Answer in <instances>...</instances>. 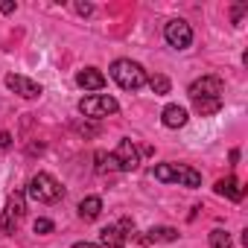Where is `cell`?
<instances>
[{
	"label": "cell",
	"mask_w": 248,
	"mask_h": 248,
	"mask_svg": "<svg viewBox=\"0 0 248 248\" xmlns=\"http://www.w3.org/2000/svg\"><path fill=\"white\" fill-rule=\"evenodd\" d=\"M15 9H18V6L12 3V0H6V3H0V12H3V15H12Z\"/></svg>",
	"instance_id": "25"
},
{
	"label": "cell",
	"mask_w": 248,
	"mask_h": 248,
	"mask_svg": "<svg viewBox=\"0 0 248 248\" xmlns=\"http://www.w3.org/2000/svg\"><path fill=\"white\" fill-rule=\"evenodd\" d=\"M76 85L85 88V91H102L105 88V73L99 67H85L76 73Z\"/></svg>",
	"instance_id": "10"
},
{
	"label": "cell",
	"mask_w": 248,
	"mask_h": 248,
	"mask_svg": "<svg viewBox=\"0 0 248 248\" xmlns=\"http://www.w3.org/2000/svg\"><path fill=\"white\" fill-rule=\"evenodd\" d=\"M24 213H27V196H24L21 190H15V193L9 196V202H6V210L0 213V225H3V233H12V231L18 228V222L24 219Z\"/></svg>",
	"instance_id": "4"
},
{
	"label": "cell",
	"mask_w": 248,
	"mask_h": 248,
	"mask_svg": "<svg viewBox=\"0 0 248 248\" xmlns=\"http://www.w3.org/2000/svg\"><path fill=\"white\" fill-rule=\"evenodd\" d=\"M6 88H9L12 93L24 96V99H38V96L44 93V88H41L35 79H27V76H21V73H9V76H6Z\"/></svg>",
	"instance_id": "8"
},
{
	"label": "cell",
	"mask_w": 248,
	"mask_h": 248,
	"mask_svg": "<svg viewBox=\"0 0 248 248\" xmlns=\"http://www.w3.org/2000/svg\"><path fill=\"white\" fill-rule=\"evenodd\" d=\"M152 175L161 181V184H175V164L170 161V164H158L155 170H152Z\"/></svg>",
	"instance_id": "17"
},
{
	"label": "cell",
	"mask_w": 248,
	"mask_h": 248,
	"mask_svg": "<svg viewBox=\"0 0 248 248\" xmlns=\"http://www.w3.org/2000/svg\"><path fill=\"white\" fill-rule=\"evenodd\" d=\"M210 248H233L231 245V233L228 231H210Z\"/></svg>",
	"instance_id": "19"
},
{
	"label": "cell",
	"mask_w": 248,
	"mask_h": 248,
	"mask_svg": "<svg viewBox=\"0 0 248 248\" xmlns=\"http://www.w3.org/2000/svg\"><path fill=\"white\" fill-rule=\"evenodd\" d=\"M73 9H76L79 15H91V12H93V6H91V3H76Z\"/></svg>",
	"instance_id": "24"
},
{
	"label": "cell",
	"mask_w": 248,
	"mask_h": 248,
	"mask_svg": "<svg viewBox=\"0 0 248 248\" xmlns=\"http://www.w3.org/2000/svg\"><path fill=\"white\" fill-rule=\"evenodd\" d=\"M245 9H248L245 3H239V6H233V24H236V27L242 24V15H245Z\"/></svg>",
	"instance_id": "23"
},
{
	"label": "cell",
	"mask_w": 248,
	"mask_h": 248,
	"mask_svg": "<svg viewBox=\"0 0 248 248\" xmlns=\"http://www.w3.org/2000/svg\"><path fill=\"white\" fill-rule=\"evenodd\" d=\"M178 239V231L170 228V225H161V228H149L146 236H140L143 245H152V242H175Z\"/></svg>",
	"instance_id": "15"
},
{
	"label": "cell",
	"mask_w": 248,
	"mask_h": 248,
	"mask_svg": "<svg viewBox=\"0 0 248 248\" xmlns=\"http://www.w3.org/2000/svg\"><path fill=\"white\" fill-rule=\"evenodd\" d=\"M114 161H117V170H123V172H132V170H138V164H140V152H138V146H135L129 138H123V140L117 143Z\"/></svg>",
	"instance_id": "7"
},
{
	"label": "cell",
	"mask_w": 248,
	"mask_h": 248,
	"mask_svg": "<svg viewBox=\"0 0 248 248\" xmlns=\"http://www.w3.org/2000/svg\"><path fill=\"white\" fill-rule=\"evenodd\" d=\"M132 228V222L129 219H123L120 225H108V228H102L99 231V248H123L126 245V231Z\"/></svg>",
	"instance_id": "9"
},
{
	"label": "cell",
	"mask_w": 248,
	"mask_h": 248,
	"mask_svg": "<svg viewBox=\"0 0 248 248\" xmlns=\"http://www.w3.org/2000/svg\"><path fill=\"white\" fill-rule=\"evenodd\" d=\"M193 108L199 117H210L222 108V99H193Z\"/></svg>",
	"instance_id": "16"
},
{
	"label": "cell",
	"mask_w": 248,
	"mask_h": 248,
	"mask_svg": "<svg viewBox=\"0 0 248 248\" xmlns=\"http://www.w3.org/2000/svg\"><path fill=\"white\" fill-rule=\"evenodd\" d=\"M27 196L38 204H56L64 196V187L50 175V172H35L27 184Z\"/></svg>",
	"instance_id": "2"
},
{
	"label": "cell",
	"mask_w": 248,
	"mask_h": 248,
	"mask_svg": "<svg viewBox=\"0 0 248 248\" xmlns=\"http://www.w3.org/2000/svg\"><path fill=\"white\" fill-rule=\"evenodd\" d=\"M146 85H149V88H152V91H155L158 96H164V93H170V88H172V85H170V79H167L164 73H155V76H146Z\"/></svg>",
	"instance_id": "18"
},
{
	"label": "cell",
	"mask_w": 248,
	"mask_h": 248,
	"mask_svg": "<svg viewBox=\"0 0 248 248\" xmlns=\"http://www.w3.org/2000/svg\"><path fill=\"white\" fill-rule=\"evenodd\" d=\"M99 213H102V199H99V196H85V199L79 202V219L96 222Z\"/></svg>",
	"instance_id": "14"
},
{
	"label": "cell",
	"mask_w": 248,
	"mask_h": 248,
	"mask_svg": "<svg viewBox=\"0 0 248 248\" xmlns=\"http://www.w3.org/2000/svg\"><path fill=\"white\" fill-rule=\"evenodd\" d=\"M164 38L172 50H187L193 44V27L184 21V18H172L167 27H164Z\"/></svg>",
	"instance_id": "5"
},
{
	"label": "cell",
	"mask_w": 248,
	"mask_h": 248,
	"mask_svg": "<svg viewBox=\"0 0 248 248\" xmlns=\"http://www.w3.org/2000/svg\"><path fill=\"white\" fill-rule=\"evenodd\" d=\"M0 233H3V225H0Z\"/></svg>",
	"instance_id": "27"
},
{
	"label": "cell",
	"mask_w": 248,
	"mask_h": 248,
	"mask_svg": "<svg viewBox=\"0 0 248 248\" xmlns=\"http://www.w3.org/2000/svg\"><path fill=\"white\" fill-rule=\"evenodd\" d=\"M187 93H190V99H222V93H225V82H222V76L207 73V76L196 79V82L190 85Z\"/></svg>",
	"instance_id": "6"
},
{
	"label": "cell",
	"mask_w": 248,
	"mask_h": 248,
	"mask_svg": "<svg viewBox=\"0 0 248 248\" xmlns=\"http://www.w3.org/2000/svg\"><path fill=\"white\" fill-rule=\"evenodd\" d=\"M105 170H117V161L108 152H96V172H105Z\"/></svg>",
	"instance_id": "20"
},
{
	"label": "cell",
	"mask_w": 248,
	"mask_h": 248,
	"mask_svg": "<svg viewBox=\"0 0 248 248\" xmlns=\"http://www.w3.org/2000/svg\"><path fill=\"white\" fill-rule=\"evenodd\" d=\"M9 149H12V135L0 132V152H9Z\"/></svg>",
	"instance_id": "22"
},
{
	"label": "cell",
	"mask_w": 248,
	"mask_h": 248,
	"mask_svg": "<svg viewBox=\"0 0 248 248\" xmlns=\"http://www.w3.org/2000/svg\"><path fill=\"white\" fill-rule=\"evenodd\" d=\"M73 248H99V245H96V242H76Z\"/></svg>",
	"instance_id": "26"
},
{
	"label": "cell",
	"mask_w": 248,
	"mask_h": 248,
	"mask_svg": "<svg viewBox=\"0 0 248 248\" xmlns=\"http://www.w3.org/2000/svg\"><path fill=\"white\" fill-rule=\"evenodd\" d=\"M175 184L196 190V187H202V172L193 170L190 164H175Z\"/></svg>",
	"instance_id": "13"
},
{
	"label": "cell",
	"mask_w": 248,
	"mask_h": 248,
	"mask_svg": "<svg viewBox=\"0 0 248 248\" xmlns=\"http://www.w3.org/2000/svg\"><path fill=\"white\" fill-rule=\"evenodd\" d=\"M108 73H111V79L123 91H138V88L146 85V70L138 62H132V59H117V62H111Z\"/></svg>",
	"instance_id": "1"
},
{
	"label": "cell",
	"mask_w": 248,
	"mask_h": 248,
	"mask_svg": "<svg viewBox=\"0 0 248 248\" xmlns=\"http://www.w3.org/2000/svg\"><path fill=\"white\" fill-rule=\"evenodd\" d=\"M213 190H216V196H225V199H231V202H242V196H245L242 184H239L233 175H228V178H219V181L213 184Z\"/></svg>",
	"instance_id": "12"
},
{
	"label": "cell",
	"mask_w": 248,
	"mask_h": 248,
	"mask_svg": "<svg viewBox=\"0 0 248 248\" xmlns=\"http://www.w3.org/2000/svg\"><path fill=\"white\" fill-rule=\"evenodd\" d=\"M187 120H190V114H187V108L184 105H167L164 111H161V123L167 129H181V126H187Z\"/></svg>",
	"instance_id": "11"
},
{
	"label": "cell",
	"mask_w": 248,
	"mask_h": 248,
	"mask_svg": "<svg viewBox=\"0 0 248 248\" xmlns=\"http://www.w3.org/2000/svg\"><path fill=\"white\" fill-rule=\"evenodd\" d=\"M32 231L44 236V233H53V231H56V225H53L50 219H35V225H32Z\"/></svg>",
	"instance_id": "21"
},
{
	"label": "cell",
	"mask_w": 248,
	"mask_h": 248,
	"mask_svg": "<svg viewBox=\"0 0 248 248\" xmlns=\"http://www.w3.org/2000/svg\"><path fill=\"white\" fill-rule=\"evenodd\" d=\"M117 111H120V102L108 93H91V96L79 99V114L91 117V120H102V117H111Z\"/></svg>",
	"instance_id": "3"
}]
</instances>
